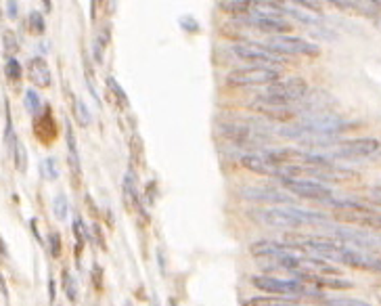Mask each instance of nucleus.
I'll return each instance as SVG.
<instances>
[{
	"label": "nucleus",
	"instance_id": "nucleus-1",
	"mask_svg": "<svg viewBox=\"0 0 381 306\" xmlns=\"http://www.w3.org/2000/svg\"><path fill=\"white\" fill-rule=\"evenodd\" d=\"M254 218L264 222L266 227L274 229H298L304 225H321L329 227V218L319 212H308L300 208H268V210H258L252 212Z\"/></svg>",
	"mask_w": 381,
	"mask_h": 306
},
{
	"label": "nucleus",
	"instance_id": "nucleus-2",
	"mask_svg": "<svg viewBox=\"0 0 381 306\" xmlns=\"http://www.w3.org/2000/svg\"><path fill=\"white\" fill-rule=\"evenodd\" d=\"M308 82L300 76H291L285 80H276L272 84H268L264 88V92L260 94V103H268V105H291L295 101L304 99L308 94Z\"/></svg>",
	"mask_w": 381,
	"mask_h": 306
},
{
	"label": "nucleus",
	"instance_id": "nucleus-3",
	"mask_svg": "<svg viewBox=\"0 0 381 306\" xmlns=\"http://www.w3.org/2000/svg\"><path fill=\"white\" fill-rule=\"evenodd\" d=\"M220 134L224 139L233 141L235 145L241 147H262L270 143V134L266 132V128L260 122H224L218 126Z\"/></svg>",
	"mask_w": 381,
	"mask_h": 306
},
{
	"label": "nucleus",
	"instance_id": "nucleus-4",
	"mask_svg": "<svg viewBox=\"0 0 381 306\" xmlns=\"http://www.w3.org/2000/svg\"><path fill=\"white\" fill-rule=\"evenodd\" d=\"M331 201V199H329ZM339 210L333 214L335 220L348 225V227H363V229H375L381 231V212H375L367 208L365 203L358 201H331Z\"/></svg>",
	"mask_w": 381,
	"mask_h": 306
},
{
	"label": "nucleus",
	"instance_id": "nucleus-5",
	"mask_svg": "<svg viewBox=\"0 0 381 306\" xmlns=\"http://www.w3.org/2000/svg\"><path fill=\"white\" fill-rule=\"evenodd\" d=\"M252 283L260 292H266L268 296H283V298L319 296L315 290H310L304 281H298V279H276L272 275H258V277H252Z\"/></svg>",
	"mask_w": 381,
	"mask_h": 306
},
{
	"label": "nucleus",
	"instance_id": "nucleus-6",
	"mask_svg": "<svg viewBox=\"0 0 381 306\" xmlns=\"http://www.w3.org/2000/svg\"><path fill=\"white\" fill-rule=\"evenodd\" d=\"M300 126L308 132H315L321 134V137H337L339 132L352 128V124L343 122L339 116L327 114V112H313V114H306L300 122Z\"/></svg>",
	"mask_w": 381,
	"mask_h": 306
},
{
	"label": "nucleus",
	"instance_id": "nucleus-7",
	"mask_svg": "<svg viewBox=\"0 0 381 306\" xmlns=\"http://www.w3.org/2000/svg\"><path fill=\"white\" fill-rule=\"evenodd\" d=\"M279 80V72L274 67H244V70H235L226 76L228 86H262V84H272Z\"/></svg>",
	"mask_w": 381,
	"mask_h": 306
},
{
	"label": "nucleus",
	"instance_id": "nucleus-8",
	"mask_svg": "<svg viewBox=\"0 0 381 306\" xmlns=\"http://www.w3.org/2000/svg\"><path fill=\"white\" fill-rule=\"evenodd\" d=\"M270 51L279 53V55H287V57H295V55H304V57H319L321 55V49L310 42V40H304V38H298V36H272L266 44Z\"/></svg>",
	"mask_w": 381,
	"mask_h": 306
},
{
	"label": "nucleus",
	"instance_id": "nucleus-9",
	"mask_svg": "<svg viewBox=\"0 0 381 306\" xmlns=\"http://www.w3.org/2000/svg\"><path fill=\"white\" fill-rule=\"evenodd\" d=\"M233 53L239 57V59H246V61H252L260 67H272L274 63L283 65L287 59L279 53L270 51L268 47H258V44H252V42H241V44H235L233 47Z\"/></svg>",
	"mask_w": 381,
	"mask_h": 306
},
{
	"label": "nucleus",
	"instance_id": "nucleus-10",
	"mask_svg": "<svg viewBox=\"0 0 381 306\" xmlns=\"http://www.w3.org/2000/svg\"><path fill=\"white\" fill-rule=\"evenodd\" d=\"M283 187L291 191L298 197L304 199H317V201H329L331 199V189L319 181H308V179H281Z\"/></svg>",
	"mask_w": 381,
	"mask_h": 306
},
{
	"label": "nucleus",
	"instance_id": "nucleus-11",
	"mask_svg": "<svg viewBox=\"0 0 381 306\" xmlns=\"http://www.w3.org/2000/svg\"><path fill=\"white\" fill-rule=\"evenodd\" d=\"M379 141L377 139H354V141H343L339 143L329 157H339V160H363L369 155H375L379 151Z\"/></svg>",
	"mask_w": 381,
	"mask_h": 306
},
{
	"label": "nucleus",
	"instance_id": "nucleus-12",
	"mask_svg": "<svg viewBox=\"0 0 381 306\" xmlns=\"http://www.w3.org/2000/svg\"><path fill=\"white\" fill-rule=\"evenodd\" d=\"M239 195L250 201L258 203H289L291 197L279 189H270V187H244L239 189Z\"/></svg>",
	"mask_w": 381,
	"mask_h": 306
},
{
	"label": "nucleus",
	"instance_id": "nucleus-13",
	"mask_svg": "<svg viewBox=\"0 0 381 306\" xmlns=\"http://www.w3.org/2000/svg\"><path fill=\"white\" fill-rule=\"evenodd\" d=\"M237 23L252 25V27H258V29H264V31H274V36H281L283 31H287L291 27V23H287V21L274 19V17H266V15H260V13L239 17Z\"/></svg>",
	"mask_w": 381,
	"mask_h": 306
},
{
	"label": "nucleus",
	"instance_id": "nucleus-14",
	"mask_svg": "<svg viewBox=\"0 0 381 306\" xmlns=\"http://www.w3.org/2000/svg\"><path fill=\"white\" fill-rule=\"evenodd\" d=\"M34 134H36L42 145H51L57 139V122L49 105L36 120H34Z\"/></svg>",
	"mask_w": 381,
	"mask_h": 306
},
{
	"label": "nucleus",
	"instance_id": "nucleus-15",
	"mask_svg": "<svg viewBox=\"0 0 381 306\" xmlns=\"http://www.w3.org/2000/svg\"><path fill=\"white\" fill-rule=\"evenodd\" d=\"M250 252L258 258H270V260H281V258H287V256L293 254V250L287 248L283 242H270V240L252 244Z\"/></svg>",
	"mask_w": 381,
	"mask_h": 306
},
{
	"label": "nucleus",
	"instance_id": "nucleus-16",
	"mask_svg": "<svg viewBox=\"0 0 381 306\" xmlns=\"http://www.w3.org/2000/svg\"><path fill=\"white\" fill-rule=\"evenodd\" d=\"M241 166H246L248 170H252V173L256 175H266V177H279L281 179V170L279 166L270 164L262 153H250V155H241L239 157Z\"/></svg>",
	"mask_w": 381,
	"mask_h": 306
},
{
	"label": "nucleus",
	"instance_id": "nucleus-17",
	"mask_svg": "<svg viewBox=\"0 0 381 306\" xmlns=\"http://www.w3.org/2000/svg\"><path fill=\"white\" fill-rule=\"evenodd\" d=\"M27 78L31 80V84H36L40 88H49L53 82L51 70H49V63L42 57H34L27 63Z\"/></svg>",
	"mask_w": 381,
	"mask_h": 306
},
{
	"label": "nucleus",
	"instance_id": "nucleus-18",
	"mask_svg": "<svg viewBox=\"0 0 381 306\" xmlns=\"http://www.w3.org/2000/svg\"><path fill=\"white\" fill-rule=\"evenodd\" d=\"M65 137H67V160H69V170H72V177L78 181L82 175V168H80V155H78V147H76V137H74V130L72 126H65Z\"/></svg>",
	"mask_w": 381,
	"mask_h": 306
},
{
	"label": "nucleus",
	"instance_id": "nucleus-19",
	"mask_svg": "<svg viewBox=\"0 0 381 306\" xmlns=\"http://www.w3.org/2000/svg\"><path fill=\"white\" fill-rule=\"evenodd\" d=\"M256 110H260L262 114H266L268 118H274V120H289L293 116V112L289 107H283V105H268V103H260L258 101V105Z\"/></svg>",
	"mask_w": 381,
	"mask_h": 306
},
{
	"label": "nucleus",
	"instance_id": "nucleus-20",
	"mask_svg": "<svg viewBox=\"0 0 381 306\" xmlns=\"http://www.w3.org/2000/svg\"><path fill=\"white\" fill-rule=\"evenodd\" d=\"M23 103H25V110L31 114V116H40V110H42V99H40V94L36 92V90H31V88H27L25 90V94H23Z\"/></svg>",
	"mask_w": 381,
	"mask_h": 306
},
{
	"label": "nucleus",
	"instance_id": "nucleus-21",
	"mask_svg": "<svg viewBox=\"0 0 381 306\" xmlns=\"http://www.w3.org/2000/svg\"><path fill=\"white\" fill-rule=\"evenodd\" d=\"M222 11L226 13H241V15H246L252 11L254 3H250V0H226V3H220L218 5Z\"/></svg>",
	"mask_w": 381,
	"mask_h": 306
},
{
	"label": "nucleus",
	"instance_id": "nucleus-22",
	"mask_svg": "<svg viewBox=\"0 0 381 306\" xmlns=\"http://www.w3.org/2000/svg\"><path fill=\"white\" fill-rule=\"evenodd\" d=\"M124 195L130 203H138V187H136V177L132 170H128L126 177H124Z\"/></svg>",
	"mask_w": 381,
	"mask_h": 306
},
{
	"label": "nucleus",
	"instance_id": "nucleus-23",
	"mask_svg": "<svg viewBox=\"0 0 381 306\" xmlns=\"http://www.w3.org/2000/svg\"><path fill=\"white\" fill-rule=\"evenodd\" d=\"M11 155H13V162H15V168L19 170V173H25L27 170V151H25V145L17 139L15 141V145H13V151H11Z\"/></svg>",
	"mask_w": 381,
	"mask_h": 306
},
{
	"label": "nucleus",
	"instance_id": "nucleus-24",
	"mask_svg": "<svg viewBox=\"0 0 381 306\" xmlns=\"http://www.w3.org/2000/svg\"><path fill=\"white\" fill-rule=\"evenodd\" d=\"M3 47H5V55L9 59H13L15 53L19 51V40H17V34L13 29H5V34H3Z\"/></svg>",
	"mask_w": 381,
	"mask_h": 306
},
{
	"label": "nucleus",
	"instance_id": "nucleus-25",
	"mask_svg": "<svg viewBox=\"0 0 381 306\" xmlns=\"http://www.w3.org/2000/svg\"><path fill=\"white\" fill-rule=\"evenodd\" d=\"M323 306H371L365 300L358 298H345V296H335V298H325Z\"/></svg>",
	"mask_w": 381,
	"mask_h": 306
},
{
	"label": "nucleus",
	"instance_id": "nucleus-26",
	"mask_svg": "<svg viewBox=\"0 0 381 306\" xmlns=\"http://www.w3.org/2000/svg\"><path fill=\"white\" fill-rule=\"evenodd\" d=\"M72 103H74V116H76L78 124L80 126H88L92 118H90V112H88L86 103H84V101H80V99H76V97H72Z\"/></svg>",
	"mask_w": 381,
	"mask_h": 306
},
{
	"label": "nucleus",
	"instance_id": "nucleus-27",
	"mask_svg": "<svg viewBox=\"0 0 381 306\" xmlns=\"http://www.w3.org/2000/svg\"><path fill=\"white\" fill-rule=\"evenodd\" d=\"M40 173H42V179H47V181H57V179H59L57 160H55V157L42 160V162H40Z\"/></svg>",
	"mask_w": 381,
	"mask_h": 306
},
{
	"label": "nucleus",
	"instance_id": "nucleus-28",
	"mask_svg": "<svg viewBox=\"0 0 381 306\" xmlns=\"http://www.w3.org/2000/svg\"><path fill=\"white\" fill-rule=\"evenodd\" d=\"M27 29L31 31V34H44V29H47V23H44V17L38 13V11H31L29 15H27Z\"/></svg>",
	"mask_w": 381,
	"mask_h": 306
},
{
	"label": "nucleus",
	"instance_id": "nucleus-29",
	"mask_svg": "<svg viewBox=\"0 0 381 306\" xmlns=\"http://www.w3.org/2000/svg\"><path fill=\"white\" fill-rule=\"evenodd\" d=\"M53 212L57 216V220H65L67 218V212H69V203H67V197L65 193H59L53 201Z\"/></svg>",
	"mask_w": 381,
	"mask_h": 306
},
{
	"label": "nucleus",
	"instance_id": "nucleus-30",
	"mask_svg": "<svg viewBox=\"0 0 381 306\" xmlns=\"http://www.w3.org/2000/svg\"><path fill=\"white\" fill-rule=\"evenodd\" d=\"M5 74L11 82H17L21 76H23V67L21 63L13 57V59H7V65H5Z\"/></svg>",
	"mask_w": 381,
	"mask_h": 306
},
{
	"label": "nucleus",
	"instance_id": "nucleus-31",
	"mask_svg": "<svg viewBox=\"0 0 381 306\" xmlns=\"http://www.w3.org/2000/svg\"><path fill=\"white\" fill-rule=\"evenodd\" d=\"M107 42H109V29H103L101 36L94 40V47H92V51H94V61H96V63L103 61V49L107 47Z\"/></svg>",
	"mask_w": 381,
	"mask_h": 306
},
{
	"label": "nucleus",
	"instance_id": "nucleus-32",
	"mask_svg": "<svg viewBox=\"0 0 381 306\" xmlns=\"http://www.w3.org/2000/svg\"><path fill=\"white\" fill-rule=\"evenodd\" d=\"M107 86H109V90H111V94L118 99V103L120 105H124V107H128V97H126V92H124V88L118 84V80L114 78V76H109L107 78Z\"/></svg>",
	"mask_w": 381,
	"mask_h": 306
},
{
	"label": "nucleus",
	"instance_id": "nucleus-33",
	"mask_svg": "<svg viewBox=\"0 0 381 306\" xmlns=\"http://www.w3.org/2000/svg\"><path fill=\"white\" fill-rule=\"evenodd\" d=\"M63 288H65V294H67V300L76 302L78 300V288H76V281L72 279V275L63 270Z\"/></svg>",
	"mask_w": 381,
	"mask_h": 306
},
{
	"label": "nucleus",
	"instance_id": "nucleus-34",
	"mask_svg": "<svg viewBox=\"0 0 381 306\" xmlns=\"http://www.w3.org/2000/svg\"><path fill=\"white\" fill-rule=\"evenodd\" d=\"M49 248H51V256L53 258H59L61 256V235L59 233H51L49 235Z\"/></svg>",
	"mask_w": 381,
	"mask_h": 306
},
{
	"label": "nucleus",
	"instance_id": "nucleus-35",
	"mask_svg": "<svg viewBox=\"0 0 381 306\" xmlns=\"http://www.w3.org/2000/svg\"><path fill=\"white\" fill-rule=\"evenodd\" d=\"M298 5H302L304 9H310V11H319V9H321V5H317V3H308V0H300Z\"/></svg>",
	"mask_w": 381,
	"mask_h": 306
},
{
	"label": "nucleus",
	"instance_id": "nucleus-36",
	"mask_svg": "<svg viewBox=\"0 0 381 306\" xmlns=\"http://www.w3.org/2000/svg\"><path fill=\"white\" fill-rule=\"evenodd\" d=\"M17 7H19L17 3H7V13H9V17H11V19H15V17H17Z\"/></svg>",
	"mask_w": 381,
	"mask_h": 306
},
{
	"label": "nucleus",
	"instance_id": "nucleus-37",
	"mask_svg": "<svg viewBox=\"0 0 381 306\" xmlns=\"http://www.w3.org/2000/svg\"><path fill=\"white\" fill-rule=\"evenodd\" d=\"M92 231H94V235H96V240H98V246H101V248H105V242H103V233H101L98 225H92Z\"/></svg>",
	"mask_w": 381,
	"mask_h": 306
},
{
	"label": "nucleus",
	"instance_id": "nucleus-38",
	"mask_svg": "<svg viewBox=\"0 0 381 306\" xmlns=\"http://www.w3.org/2000/svg\"><path fill=\"white\" fill-rule=\"evenodd\" d=\"M270 306H298V304H293V302H287V300H272V304Z\"/></svg>",
	"mask_w": 381,
	"mask_h": 306
},
{
	"label": "nucleus",
	"instance_id": "nucleus-39",
	"mask_svg": "<svg viewBox=\"0 0 381 306\" xmlns=\"http://www.w3.org/2000/svg\"><path fill=\"white\" fill-rule=\"evenodd\" d=\"M371 195H373V199H377V201L381 203V185L373 187V189H371Z\"/></svg>",
	"mask_w": 381,
	"mask_h": 306
},
{
	"label": "nucleus",
	"instance_id": "nucleus-40",
	"mask_svg": "<svg viewBox=\"0 0 381 306\" xmlns=\"http://www.w3.org/2000/svg\"><path fill=\"white\" fill-rule=\"evenodd\" d=\"M0 256H9V250H7V244L3 242V237H0Z\"/></svg>",
	"mask_w": 381,
	"mask_h": 306
},
{
	"label": "nucleus",
	"instance_id": "nucleus-41",
	"mask_svg": "<svg viewBox=\"0 0 381 306\" xmlns=\"http://www.w3.org/2000/svg\"><path fill=\"white\" fill-rule=\"evenodd\" d=\"M0 294H3L5 298L9 296V292H7V285H5V279H3V275H0Z\"/></svg>",
	"mask_w": 381,
	"mask_h": 306
},
{
	"label": "nucleus",
	"instance_id": "nucleus-42",
	"mask_svg": "<svg viewBox=\"0 0 381 306\" xmlns=\"http://www.w3.org/2000/svg\"><path fill=\"white\" fill-rule=\"evenodd\" d=\"M94 281L101 288V266H94Z\"/></svg>",
	"mask_w": 381,
	"mask_h": 306
},
{
	"label": "nucleus",
	"instance_id": "nucleus-43",
	"mask_svg": "<svg viewBox=\"0 0 381 306\" xmlns=\"http://www.w3.org/2000/svg\"><path fill=\"white\" fill-rule=\"evenodd\" d=\"M49 290H51L49 298H51V302H53V300H55V281H53V279L49 281Z\"/></svg>",
	"mask_w": 381,
	"mask_h": 306
},
{
	"label": "nucleus",
	"instance_id": "nucleus-44",
	"mask_svg": "<svg viewBox=\"0 0 381 306\" xmlns=\"http://www.w3.org/2000/svg\"><path fill=\"white\" fill-rule=\"evenodd\" d=\"M375 294H377V296H379V300H381V285H377V288H375Z\"/></svg>",
	"mask_w": 381,
	"mask_h": 306
},
{
	"label": "nucleus",
	"instance_id": "nucleus-45",
	"mask_svg": "<svg viewBox=\"0 0 381 306\" xmlns=\"http://www.w3.org/2000/svg\"><path fill=\"white\" fill-rule=\"evenodd\" d=\"M124 306H132V304H130V302H126V304H124Z\"/></svg>",
	"mask_w": 381,
	"mask_h": 306
}]
</instances>
